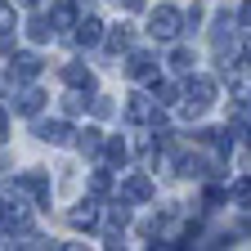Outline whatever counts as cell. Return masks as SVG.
Here are the masks:
<instances>
[{
  "instance_id": "cell-1",
  "label": "cell",
  "mask_w": 251,
  "mask_h": 251,
  "mask_svg": "<svg viewBox=\"0 0 251 251\" xmlns=\"http://www.w3.org/2000/svg\"><path fill=\"white\" fill-rule=\"evenodd\" d=\"M211 103H215V81L211 76H193V81L184 85V112L188 117H202Z\"/></svg>"
},
{
  "instance_id": "cell-2",
  "label": "cell",
  "mask_w": 251,
  "mask_h": 251,
  "mask_svg": "<svg viewBox=\"0 0 251 251\" xmlns=\"http://www.w3.org/2000/svg\"><path fill=\"white\" fill-rule=\"evenodd\" d=\"M179 23H184V14L171 9V5H162V9L148 18V31H152L157 41H175V36H179Z\"/></svg>"
},
{
  "instance_id": "cell-3",
  "label": "cell",
  "mask_w": 251,
  "mask_h": 251,
  "mask_svg": "<svg viewBox=\"0 0 251 251\" xmlns=\"http://www.w3.org/2000/svg\"><path fill=\"white\" fill-rule=\"evenodd\" d=\"M126 117H130V121H162V112H157L152 108V99H144V94H130V103H126Z\"/></svg>"
},
{
  "instance_id": "cell-4",
  "label": "cell",
  "mask_w": 251,
  "mask_h": 251,
  "mask_svg": "<svg viewBox=\"0 0 251 251\" xmlns=\"http://www.w3.org/2000/svg\"><path fill=\"white\" fill-rule=\"evenodd\" d=\"M121 198H126V202H148V198H152V179H148V175H130V179L121 184Z\"/></svg>"
},
{
  "instance_id": "cell-5",
  "label": "cell",
  "mask_w": 251,
  "mask_h": 251,
  "mask_svg": "<svg viewBox=\"0 0 251 251\" xmlns=\"http://www.w3.org/2000/svg\"><path fill=\"white\" fill-rule=\"evenodd\" d=\"M152 72H157V58H152V54H130V58H126V76L144 81V76H152Z\"/></svg>"
},
{
  "instance_id": "cell-6",
  "label": "cell",
  "mask_w": 251,
  "mask_h": 251,
  "mask_svg": "<svg viewBox=\"0 0 251 251\" xmlns=\"http://www.w3.org/2000/svg\"><path fill=\"white\" fill-rule=\"evenodd\" d=\"M63 81H68L72 90H90V85H94V72L81 68V63H72V68H63Z\"/></svg>"
},
{
  "instance_id": "cell-7",
  "label": "cell",
  "mask_w": 251,
  "mask_h": 251,
  "mask_svg": "<svg viewBox=\"0 0 251 251\" xmlns=\"http://www.w3.org/2000/svg\"><path fill=\"white\" fill-rule=\"evenodd\" d=\"M41 103H45V94H41V90H31V85H27V90H18V99H14V108H18V112H27V117H31V112H41Z\"/></svg>"
},
{
  "instance_id": "cell-8",
  "label": "cell",
  "mask_w": 251,
  "mask_h": 251,
  "mask_svg": "<svg viewBox=\"0 0 251 251\" xmlns=\"http://www.w3.org/2000/svg\"><path fill=\"white\" fill-rule=\"evenodd\" d=\"M36 135H41L45 144H68V126H63V121H41Z\"/></svg>"
},
{
  "instance_id": "cell-9",
  "label": "cell",
  "mask_w": 251,
  "mask_h": 251,
  "mask_svg": "<svg viewBox=\"0 0 251 251\" xmlns=\"http://www.w3.org/2000/svg\"><path fill=\"white\" fill-rule=\"evenodd\" d=\"M81 31H76V41L81 45H99V36H103V23L99 18H85V23H76Z\"/></svg>"
},
{
  "instance_id": "cell-10",
  "label": "cell",
  "mask_w": 251,
  "mask_h": 251,
  "mask_svg": "<svg viewBox=\"0 0 251 251\" xmlns=\"http://www.w3.org/2000/svg\"><path fill=\"white\" fill-rule=\"evenodd\" d=\"M36 72H41V58H36V54H18V58H14V76L31 81Z\"/></svg>"
},
{
  "instance_id": "cell-11",
  "label": "cell",
  "mask_w": 251,
  "mask_h": 251,
  "mask_svg": "<svg viewBox=\"0 0 251 251\" xmlns=\"http://www.w3.org/2000/svg\"><path fill=\"white\" fill-rule=\"evenodd\" d=\"M76 144H81V152H90V157H94V152H99V148H103V135H99V130H94V126H85V130H81V139H76Z\"/></svg>"
},
{
  "instance_id": "cell-12",
  "label": "cell",
  "mask_w": 251,
  "mask_h": 251,
  "mask_svg": "<svg viewBox=\"0 0 251 251\" xmlns=\"http://www.w3.org/2000/svg\"><path fill=\"white\" fill-rule=\"evenodd\" d=\"M108 50H112V54L130 50V27H112V31H108Z\"/></svg>"
},
{
  "instance_id": "cell-13",
  "label": "cell",
  "mask_w": 251,
  "mask_h": 251,
  "mask_svg": "<svg viewBox=\"0 0 251 251\" xmlns=\"http://www.w3.org/2000/svg\"><path fill=\"white\" fill-rule=\"evenodd\" d=\"M72 225H76V229H94V225H99V211L85 202L81 211H72Z\"/></svg>"
},
{
  "instance_id": "cell-14",
  "label": "cell",
  "mask_w": 251,
  "mask_h": 251,
  "mask_svg": "<svg viewBox=\"0 0 251 251\" xmlns=\"http://www.w3.org/2000/svg\"><path fill=\"white\" fill-rule=\"evenodd\" d=\"M50 23H58V27H72V23H76V5H68V0H63V5H54Z\"/></svg>"
},
{
  "instance_id": "cell-15",
  "label": "cell",
  "mask_w": 251,
  "mask_h": 251,
  "mask_svg": "<svg viewBox=\"0 0 251 251\" xmlns=\"http://www.w3.org/2000/svg\"><path fill=\"white\" fill-rule=\"evenodd\" d=\"M103 152H108V162H112V166H126V157H130V148H126L121 139H108Z\"/></svg>"
},
{
  "instance_id": "cell-16",
  "label": "cell",
  "mask_w": 251,
  "mask_h": 251,
  "mask_svg": "<svg viewBox=\"0 0 251 251\" xmlns=\"http://www.w3.org/2000/svg\"><path fill=\"white\" fill-rule=\"evenodd\" d=\"M229 198H233L238 206H251V179H238V184H233V193H229Z\"/></svg>"
},
{
  "instance_id": "cell-17",
  "label": "cell",
  "mask_w": 251,
  "mask_h": 251,
  "mask_svg": "<svg viewBox=\"0 0 251 251\" xmlns=\"http://www.w3.org/2000/svg\"><path fill=\"white\" fill-rule=\"evenodd\" d=\"M171 68L175 72H188V68H193V54H188V50H175L171 54Z\"/></svg>"
},
{
  "instance_id": "cell-18",
  "label": "cell",
  "mask_w": 251,
  "mask_h": 251,
  "mask_svg": "<svg viewBox=\"0 0 251 251\" xmlns=\"http://www.w3.org/2000/svg\"><path fill=\"white\" fill-rule=\"evenodd\" d=\"M27 36H31V41H50V23H45V18H36V23L27 27Z\"/></svg>"
},
{
  "instance_id": "cell-19",
  "label": "cell",
  "mask_w": 251,
  "mask_h": 251,
  "mask_svg": "<svg viewBox=\"0 0 251 251\" xmlns=\"http://www.w3.org/2000/svg\"><path fill=\"white\" fill-rule=\"evenodd\" d=\"M157 94H162L157 103H175V94H179V90H175V85H157Z\"/></svg>"
},
{
  "instance_id": "cell-20",
  "label": "cell",
  "mask_w": 251,
  "mask_h": 251,
  "mask_svg": "<svg viewBox=\"0 0 251 251\" xmlns=\"http://www.w3.org/2000/svg\"><path fill=\"white\" fill-rule=\"evenodd\" d=\"M63 112H68V117H76V112H81V99H76V94H68V99H63Z\"/></svg>"
},
{
  "instance_id": "cell-21",
  "label": "cell",
  "mask_w": 251,
  "mask_h": 251,
  "mask_svg": "<svg viewBox=\"0 0 251 251\" xmlns=\"http://www.w3.org/2000/svg\"><path fill=\"white\" fill-rule=\"evenodd\" d=\"M9 54H14V36L5 31V36H0V58H9Z\"/></svg>"
},
{
  "instance_id": "cell-22",
  "label": "cell",
  "mask_w": 251,
  "mask_h": 251,
  "mask_svg": "<svg viewBox=\"0 0 251 251\" xmlns=\"http://www.w3.org/2000/svg\"><path fill=\"white\" fill-rule=\"evenodd\" d=\"M94 117H112V103L108 99H94Z\"/></svg>"
},
{
  "instance_id": "cell-23",
  "label": "cell",
  "mask_w": 251,
  "mask_h": 251,
  "mask_svg": "<svg viewBox=\"0 0 251 251\" xmlns=\"http://www.w3.org/2000/svg\"><path fill=\"white\" fill-rule=\"evenodd\" d=\"M0 27H14V9L9 5H0Z\"/></svg>"
},
{
  "instance_id": "cell-24",
  "label": "cell",
  "mask_w": 251,
  "mask_h": 251,
  "mask_svg": "<svg viewBox=\"0 0 251 251\" xmlns=\"http://www.w3.org/2000/svg\"><path fill=\"white\" fill-rule=\"evenodd\" d=\"M238 23H242V27H251V0H247V5L238 9Z\"/></svg>"
},
{
  "instance_id": "cell-25",
  "label": "cell",
  "mask_w": 251,
  "mask_h": 251,
  "mask_svg": "<svg viewBox=\"0 0 251 251\" xmlns=\"http://www.w3.org/2000/svg\"><path fill=\"white\" fill-rule=\"evenodd\" d=\"M238 58H242V63H247V68H251V41H247V45H242V54H238Z\"/></svg>"
},
{
  "instance_id": "cell-26",
  "label": "cell",
  "mask_w": 251,
  "mask_h": 251,
  "mask_svg": "<svg viewBox=\"0 0 251 251\" xmlns=\"http://www.w3.org/2000/svg\"><path fill=\"white\" fill-rule=\"evenodd\" d=\"M117 5H126V9H144V0H117Z\"/></svg>"
},
{
  "instance_id": "cell-27",
  "label": "cell",
  "mask_w": 251,
  "mask_h": 251,
  "mask_svg": "<svg viewBox=\"0 0 251 251\" xmlns=\"http://www.w3.org/2000/svg\"><path fill=\"white\" fill-rule=\"evenodd\" d=\"M0 139H5V112H0Z\"/></svg>"
}]
</instances>
